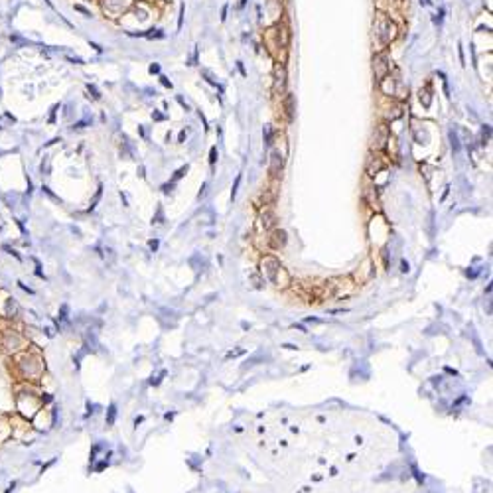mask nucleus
<instances>
[{
    "mask_svg": "<svg viewBox=\"0 0 493 493\" xmlns=\"http://www.w3.org/2000/svg\"><path fill=\"white\" fill-rule=\"evenodd\" d=\"M14 359V367H16V375L22 379V381H28V383H34L38 381V377L43 375V361L41 357L32 349V345L26 349V351H20L18 355L12 357Z\"/></svg>",
    "mask_w": 493,
    "mask_h": 493,
    "instance_id": "f257e3e1",
    "label": "nucleus"
},
{
    "mask_svg": "<svg viewBox=\"0 0 493 493\" xmlns=\"http://www.w3.org/2000/svg\"><path fill=\"white\" fill-rule=\"evenodd\" d=\"M0 348H2V351L8 355V357H14L18 355L20 351H26L30 348V341L16 329L8 328V329H2L0 331Z\"/></svg>",
    "mask_w": 493,
    "mask_h": 493,
    "instance_id": "f03ea898",
    "label": "nucleus"
},
{
    "mask_svg": "<svg viewBox=\"0 0 493 493\" xmlns=\"http://www.w3.org/2000/svg\"><path fill=\"white\" fill-rule=\"evenodd\" d=\"M399 34V28L397 24H394L389 16L385 14H379L377 16V22H375V38H377V43L381 47H387L394 38H397Z\"/></svg>",
    "mask_w": 493,
    "mask_h": 493,
    "instance_id": "7ed1b4c3",
    "label": "nucleus"
},
{
    "mask_svg": "<svg viewBox=\"0 0 493 493\" xmlns=\"http://www.w3.org/2000/svg\"><path fill=\"white\" fill-rule=\"evenodd\" d=\"M130 4H132V0H103V10L107 14H111L113 18H117L123 12H126Z\"/></svg>",
    "mask_w": 493,
    "mask_h": 493,
    "instance_id": "20e7f679",
    "label": "nucleus"
},
{
    "mask_svg": "<svg viewBox=\"0 0 493 493\" xmlns=\"http://www.w3.org/2000/svg\"><path fill=\"white\" fill-rule=\"evenodd\" d=\"M373 71H375L377 81H381V79H385V77L389 75L390 65H389V58H387V54H377V56L373 58Z\"/></svg>",
    "mask_w": 493,
    "mask_h": 493,
    "instance_id": "39448f33",
    "label": "nucleus"
},
{
    "mask_svg": "<svg viewBox=\"0 0 493 493\" xmlns=\"http://www.w3.org/2000/svg\"><path fill=\"white\" fill-rule=\"evenodd\" d=\"M286 83H288V79H286V67H284V63H278L276 71H274V91L280 93V95H284L286 93Z\"/></svg>",
    "mask_w": 493,
    "mask_h": 493,
    "instance_id": "423d86ee",
    "label": "nucleus"
},
{
    "mask_svg": "<svg viewBox=\"0 0 493 493\" xmlns=\"http://www.w3.org/2000/svg\"><path fill=\"white\" fill-rule=\"evenodd\" d=\"M12 438V424L10 416H0V444H4Z\"/></svg>",
    "mask_w": 493,
    "mask_h": 493,
    "instance_id": "0eeeda50",
    "label": "nucleus"
},
{
    "mask_svg": "<svg viewBox=\"0 0 493 493\" xmlns=\"http://www.w3.org/2000/svg\"><path fill=\"white\" fill-rule=\"evenodd\" d=\"M296 103H294V95H290V93H284V99H282V107H284V115H286V119L292 123L294 121V111H296V107H294Z\"/></svg>",
    "mask_w": 493,
    "mask_h": 493,
    "instance_id": "6e6552de",
    "label": "nucleus"
},
{
    "mask_svg": "<svg viewBox=\"0 0 493 493\" xmlns=\"http://www.w3.org/2000/svg\"><path fill=\"white\" fill-rule=\"evenodd\" d=\"M420 101L424 103V107H430V101H432V99H430V91L428 89H420Z\"/></svg>",
    "mask_w": 493,
    "mask_h": 493,
    "instance_id": "1a4fd4ad",
    "label": "nucleus"
},
{
    "mask_svg": "<svg viewBox=\"0 0 493 493\" xmlns=\"http://www.w3.org/2000/svg\"><path fill=\"white\" fill-rule=\"evenodd\" d=\"M265 136H267V146H270L272 144V128H270V124L265 126Z\"/></svg>",
    "mask_w": 493,
    "mask_h": 493,
    "instance_id": "9d476101",
    "label": "nucleus"
},
{
    "mask_svg": "<svg viewBox=\"0 0 493 493\" xmlns=\"http://www.w3.org/2000/svg\"><path fill=\"white\" fill-rule=\"evenodd\" d=\"M184 24V6H180V18H178V28H182Z\"/></svg>",
    "mask_w": 493,
    "mask_h": 493,
    "instance_id": "9b49d317",
    "label": "nucleus"
},
{
    "mask_svg": "<svg viewBox=\"0 0 493 493\" xmlns=\"http://www.w3.org/2000/svg\"><path fill=\"white\" fill-rule=\"evenodd\" d=\"M160 83H162L164 87H170V89H172V81H168V77L162 75V77H160Z\"/></svg>",
    "mask_w": 493,
    "mask_h": 493,
    "instance_id": "f8f14e48",
    "label": "nucleus"
},
{
    "mask_svg": "<svg viewBox=\"0 0 493 493\" xmlns=\"http://www.w3.org/2000/svg\"><path fill=\"white\" fill-rule=\"evenodd\" d=\"M89 91L93 93V97H95V99H101V95H99V91H97L95 87H91V85H89Z\"/></svg>",
    "mask_w": 493,
    "mask_h": 493,
    "instance_id": "ddd939ff",
    "label": "nucleus"
},
{
    "mask_svg": "<svg viewBox=\"0 0 493 493\" xmlns=\"http://www.w3.org/2000/svg\"><path fill=\"white\" fill-rule=\"evenodd\" d=\"M158 71H160V65H158V63H152V65H150V73H158Z\"/></svg>",
    "mask_w": 493,
    "mask_h": 493,
    "instance_id": "4468645a",
    "label": "nucleus"
},
{
    "mask_svg": "<svg viewBox=\"0 0 493 493\" xmlns=\"http://www.w3.org/2000/svg\"><path fill=\"white\" fill-rule=\"evenodd\" d=\"M215 156H217V150H215V148H211V162H215Z\"/></svg>",
    "mask_w": 493,
    "mask_h": 493,
    "instance_id": "2eb2a0df",
    "label": "nucleus"
},
{
    "mask_svg": "<svg viewBox=\"0 0 493 493\" xmlns=\"http://www.w3.org/2000/svg\"><path fill=\"white\" fill-rule=\"evenodd\" d=\"M227 18V6H223V12H221V20H225Z\"/></svg>",
    "mask_w": 493,
    "mask_h": 493,
    "instance_id": "dca6fc26",
    "label": "nucleus"
},
{
    "mask_svg": "<svg viewBox=\"0 0 493 493\" xmlns=\"http://www.w3.org/2000/svg\"><path fill=\"white\" fill-rule=\"evenodd\" d=\"M420 4H424V6H428L430 2H428V0H420Z\"/></svg>",
    "mask_w": 493,
    "mask_h": 493,
    "instance_id": "f3484780",
    "label": "nucleus"
}]
</instances>
